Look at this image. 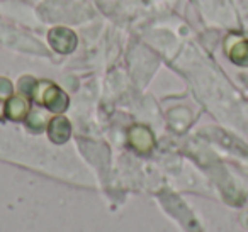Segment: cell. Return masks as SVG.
Here are the masks:
<instances>
[{
  "instance_id": "obj_1",
  "label": "cell",
  "mask_w": 248,
  "mask_h": 232,
  "mask_svg": "<svg viewBox=\"0 0 248 232\" xmlns=\"http://www.w3.org/2000/svg\"><path fill=\"white\" fill-rule=\"evenodd\" d=\"M31 97L34 99L36 103L46 105V109L53 114H63L68 109V103H70L68 95L60 87H56L55 83L46 82V80L36 82Z\"/></svg>"
},
{
  "instance_id": "obj_2",
  "label": "cell",
  "mask_w": 248,
  "mask_h": 232,
  "mask_svg": "<svg viewBox=\"0 0 248 232\" xmlns=\"http://www.w3.org/2000/svg\"><path fill=\"white\" fill-rule=\"evenodd\" d=\"M48 41L49 46L60 55H70L75 51L77 44H78L77 34L68 28H53L48 32Z\"/></svg>"
},
{
  "instance_id": "obj_3",
  "label": "cell",
  "mask_w": 248,
  "mask_h": 232,
  "mask_svg": "<svg viewBox=\"0 0 248 232\" xmlns=\"http://www.w3.org/2000/svg\"><path fill=\"white\" fill-rule=\"evenodd\" d=\"M128 141H129V144H131V146L141 154L150 153V151L153 149V146H155V137H153V132L146 126L131 127L129 132H128Z\"/></svg>"
},
{
  "instance_id": "obj_4",
  "label": "cell",
  "mask_w": 248,
  "mask_h": 232,
  "mask_svg": "<svg viewBox=\"0 0 248 232\" xmlns=\"http://www.w3.org/2000/svg\"><path fill=\"white\" fill-rule=\"evenodd\" d=\"M29 112H31V102L24 93L12 95L9 100H5V116L11 120H24Z\"/></svg>"
},
{
  "instance_id": "obj_5",
  "label": "cell",
  "mask_w": 248,
  "mask_h": 232,
  "mask_svg": "<svg viewBox=\"0 0 248 232\" xmlns=\"http://www.w3.org/2000/svg\"><path fill=\"white\" fill-rule=\"evenodd\" d=\"M72 134V124L66 117H63L62 114H58L56 117H53L48 124V136L55 144H63L70 139Z\"/></svg>"
},
{
  "instance_id": "obj_6",
  "label": "cell",
  "mask_w": 248,
  "mask_h": 232,
  "mask_svg": "<svg viewBox=\"0 0 248 232\" xmlns=\"http://www.w3.org/2000/svg\"><path fill=\"white\" fill-rule=\"evenodd\" d=\"M228 55L233 63L240 66H248V41L240 39L234 46H228Z\"/></svg>"
},
{
  "instance_id": "obj_7",
  "label": "cell",
  "mask_w": 248,
  "mask_h": 232,
  "mask_svg": "<svg viewBox=\"0 0 248 232\" xmlns=\"http://www.w3.org/2000/svg\"><path fill=\"white\" fill-rule=\"evenodd\" d=\"M49 120L51 119H48L46 112H39V110L29 112V116L26 117V122H28L29 129H32V130H43L45 127H48Z\"/></svg>"
},
{
  "instance_id": "obj_8",
  "label": "cell",
  "mask_w": 248,
  "mask_h": 232,
  "mask_svg": "<svg viewBox=\"0 0 248 232\" xmlns=\"http://www.w3.org/2000/svg\"><path fill=\"white\" fill-rule=\"evenodd\" d=\"M14 95V87L9 78H0V100H9Z\"/></svg>"
},
{
  "instance_id": "obj_9",
  "label": "cell",
  "mask_w": 248,
  "mask_h": 232,
  "mask_svg": "<svg viewBox=\"0 0 248 232\" xmlns=\"http://www.w3.org/2000/svg\"><path fill=\"white\" fill-rule=\"evenodd\" d=\"M34 85H36V80L32 76H22L21 82H19V88H21V92L24 95H31Z\"/></svg>"
}]
</instances>
